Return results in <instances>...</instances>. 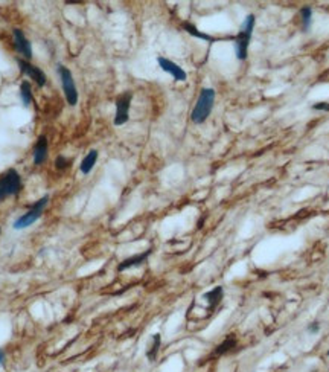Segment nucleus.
Listing matches in <instances>:
<instances>
[{"instance_id":"obj_18","label":"nucleus","mask_w":329,"mask_h":372,"mask_svg":"<svg viewBox=\"0 0 329 372\" xmlns=\"http://www.w3.org/2000/svg\"><path fill=\"white\" fill-rule=\"evenodd\" d=\"M183 29L188 32V34H191V35H194V37H197V38H200V40H205V41H211V43H214L215 41V38L214 37H211V35H208V34H203V32H200L192 23H189V21H185L183 23Z\"/></svg>"},{"instance_id":"obj_5","label":"nucleus","mask_w":329,"mask_h":372,"mask_svg":"<svg viewBox=\"0 0 329 372\" xmlns=\"http://www.w3.org/2000/svg\"><path fill=\"white\" fill-rule=\"evenodd\" d=\"M57 70L60 73L61 84H63V92H64L67 104L77 106V103H78V90H77V86H75V80H73L70 69L64 67L63 64H58Z\"/></svg>"},{"instance_id":"obj_1","label":"nucleus","mask_w":329,"mask_h":372,"mask_svg":"<svg viewBox=\"0 0 329 372\" xmlns=\"http://www.w3.org/2000/svg\"><path fill=\"white\" fill-rule=\"evenodd\" d=\"M215 90L211 89V87H205L201 89L200 92V96L197 99V104L191 113V121L194 124H203L209 115L212 113V109H214V104H215Z\"/></svg>"},{"instance_id":"obj_14","label":"nucleus","mask_w":329,"mask_h":372,"mask_svg":"<svg viewBox=\"0 0 329 372\" xmlns=\"http://www.w3.org/2000/svg\"><path fill=\"white\" fill-rule=\"evenodd\" d=\"M160 345H162V336L160 334H154L153 336V342H151L149 348L146 350V359L149 362H156L157 360V354L160 351Z\"/></svg>"},{"instance_id":"obj_21","label":"nucleus","mask_w":329,"mask_h":372,"mask_svg":"<svg viewBox=\"0 0 329 372\" xmlns=\"http://www.w3.org/2000/svg\"><path fill=\"white\" fill-rule=\"evenodd\" d=\"M319 331H320V324H319V322H313V324L308 325V333L316 334V333H319Z\"/></svg>"},{"instance_id":"obj_16","label":"nucleus","mask_w":329,"mask_h":372,"mask_svg":"<svg viewBox=\"0 0 329 372\" xmlns=\"http://www.w3.org/2000/svg\"><path fill=\"white\" fill-rule=\"evenodd\" d=\"M96 160H98V151H96V150H90V151L87 153V156L83 159L81 166H80V169H81L83 174H89V172L93 169Z\"/></svg>"},{"instance_id":"obj_19","label":"nucleus","mask_w":329,"mask_h":372,"mask_svg":"<svg viewBox=\"0 0 329 372\" xmlns=\"http://www.w3.org/2000/svg\"><path fill=\"white\" fill-rule=\"evenodd\" d=\"M69 165H70V160H69L66 156H58V157L55 159V168L60 169V171L66 169Z\"/></svg>"},{"instance_id":"obj_11","label":"nucleus","mask_w":329,"mask_h":372,"mask_svg":"<svg viewBox=\"0 0 329 372\" xmlns=\"http://www.w3.org/2000/svg\"><path fill=\"white\" fill-rule=\"evenodd\" d=\"M47 150H49L47 137L44 134H41L34 146V163L35 165H41L47 159Z\"/></svg>"},{"instance_id":"obj_20","label":"nucleus","mask_w":329,"mask_h":372,"mask_svg":"<svg viewBox=\"0 0 329 372\" xmlns=\"http://www.w3.org/2000/svg\"><path fill=\"white\" fill-rule=\"evenodd\" d=\"M314 110H319V112H329V104L328 103H317L313 106Z\"/></svg>"},{"instance_id":"obj_12","label":"nucleus","mask_w":329,"mask_h":372,"mask_svg":"<svg viewBox=\"0 0 329 372\" xmlns=\"http://www.w3.org/2000/svg\"><path fill=\"white\" fill-rule=\"evenodd\" d=\"M222 296H224V290H222L221 285H217V287H214L211 291H208V293L203 294V297H205L206 302H208V310H209V311H214V310L221 304Z\"/></svg>"},{"instance_id":"obj_13","label":"nucleus","mask_w":329,"mask_h":372,"mask_svg":"<svg viewBox=\"0 0 329 372\" xmlns=\"http://www.w3.org/2000/svg\"><path fill=\"white\" fill-rule=\"evenodd\" d=\"M235 346H236V337H235L233 334L227 336V337L224 339V342L219 343V345L217 346V348H215L214 356H224V354H227V353L233 351Z\"/></svg>"},{"instance_id":"obj_7","label":"nucleus","mask_w":329,"mask_h":372,"mask_svg":"<svg viewBox=\"0 0 329 372\" xmlns=\"http://www.w3.org/2000/svg\"><path fill=\"white\" fill-rule=\"evenodd\" d=\"M17 64H18L20 70L24 73V75H28L31 80H34L38 87H44L46 86V73L40 67L31 64L29 61L23 60V58H17Z\"/></svg>"},{"instance_id":"obj_2","label":"nucleus","mask_w":329,"mask_h":372,"mask_svg":"<svg viewBox=\"0 0 329 372\" xmlns=\"http://www.w3.org/2000/svg\"><path fill=\"white\" fill-rule=\"evenodd\" d=\"M255 23H256V17L253 14H248L245 17V20L242 21V24H241L238 35L235 37V51H236L238 60H245L247 58L248 46H250L251 35H253V29H255Z\"/></svg>"},{"instance_id":"obj_10","label":"nucleus","mask_w":329,"mask_h":372,"mask_svg":"<svg viewBox=\"0 0 329 372\" xmlns=\"http://www.w3.org/2000/svg\"><path fill=\"white\" fill-rule=\"evenodd\" d=\"M151 253H153V249H148V250H145V252H142V253H137V255H133V256H130V258L123 259L122 262H119L117 271H123V270H128V268L142 265V264L149 258Z\"/></svg>"},{"instance_id":"obj_22","label":"nucleus","mask_w":329,"mask_h":372,"mask_svg":"<svg viewBox=\"0 0 329 372\" xmlns=\"http://www.w3.org/2000/svg\"><path fill=\"white\" fill-rule=\"evenodd\" d=\"M5 357H6V356H5V351H3V350H0V365H2V366L5 365Z\"/></svg>"},{"instance_id":"obj_3","label":"nucleus","mask_w":329,"mask_h":372,"mask_svg":"<svg viewBox=\"0 0 329 372\" xmlns=\"http://www.w3.org/2000/svg\"><path fill=\"white\" fill-rule=\"evenodd\" d=\"M47 203H49V195H43V197L40 198V200H37V202L31 206V209H29L26 214L20 215V217L14 221L12 228H14L15 231H21V229H26V228L32 226L34 223L38 221L40 217L43 215V212H44Z\"/></svg>"},{"instance_id":"obj_8","label":"nucleus","mask_w":329,"mask_h":372,"mask_svg":"<svg viewBox=\"0 0 329 372\" xmlns=\"http://www.w3.org/2000/svg\"><path fill=\"white\" fill-rule=\"evenodd\" d=\"M14 34V49L17 51V54H20L24 60H31L32 58V46L31 41L26 38V35L23 34L21 29H12Z\"/></svg>"},{"instance_id":"obj_17","label":"nucleus","mask_w":329,"mask_h":372,"mask_svg":"<svg viewBox=\"0 0 329 372\" xmlns=\"http://www.w3.org/2000/svg\"><path fill=\"white\" fill-rule=\"evenodd\" d=\"M20 98L21 103L24 107H29L32 103V89H31V83L29 81H23L20 86Z\"/></svg>"},{"instance_id":"obj_4","label":"nucleus","mask_w":329,"mask_h":372,"mask_svg":"<svg viewBox=\"0 0 329 372\" xmlns=\"http://www.w3.org/2000/svg\"><path fill=\"white\" fill-rule=\"evenodd\" d=\"M21 191V177L15 169H8L0 176V202L8 197L18 195Z\"/></svg>"},{"instance_id":"obj_9","label":"nucleus","mask_w":329,"mask_h":372,"mask_svg":"<svg viewBox=\"0 0 329 372\" xmlns=\"http://www.w3.org/2000/svg\"><path fill=\"white\" fill-rule=\"evenodd\" d=\"M157 63H159L160 69H162L163 72L169 73V75H171L175 81H186V78H188L186 72H185L179 64H175L174 61H171V60H168V58H165V57H159V58H157Z\"/></svg>"},{"instance_id":"obj_6","label":"nucleus","mask_w":329,"mask_h":372,"mask_svg":"<svg viewBox=\"0 0 329 372\" xmlns=\"http://www.w3.org/2000/svg\"><path fill=\"white\" fill-rule=\"evenodd\" d=\"M133 93L125 92L116 99V115H114V125H123L128 122L130 118V107H131Z\"/></svg>"},{"instance_id":"obj_15","label":"nucleus","mask_w":329,"mask_h":372,"mask_svg":"<svg viewBox=\"0 0 329 372\" xmlns=\"http://www.w3.org/2000/svg\"><path fill=\"white\" fill-rule=\"evenodd\" d=\"M300 15V28L303 32H308L313 23V9L310 6H303L299 12Z\"/></svg>"},{"instance_id":"obj_23","label":"nucleus","mask_w":329,"mask_h":372,"mask_svg":"<svg viewBox=\"0 0 329 372\" xmlns=\"http://www.w3.org/2000/svg\"><path fill=\"white\" fill-rule=\"evenodd\" d=\"M328 356H329V350H328Z\"/></svg>"}]
</instances>
